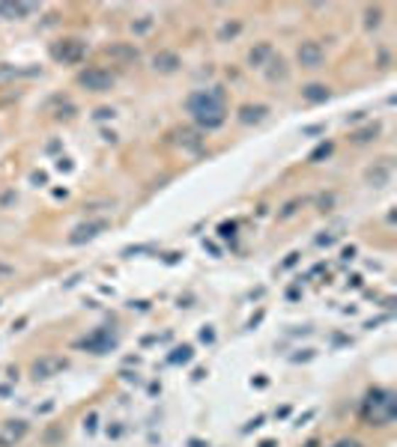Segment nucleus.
<instances>
[{
    "mask_svg": "<svg viewBox=\"0 0 397 447\" xmlns=\"http://www.w3.org/2000/svg\"><path fill=\"white\" fill-rule=\"evenodd\" d=\"M189 113L203 128H218L224 123V96L221 90H197L189 96Z\"/></svg>",
    "mask_w": 397,
    "mask_h": 447,
    "instance_id": "f257e3e1",
    "label": "nucleus"
},
{
    "mask_svg": "<svg viewBox=\"0 0 397 447\" xmlns=\"http://www.w3.org/2000/svg\"><path fill=\"white\" fill-rule=\"evenodd\" d=\"M394 417V394L391 391H371V397L364 400V421H371L376 426L391 424Z\"/></svg>",
    "mask_w": 397,
    "mask_h": 447,
    "instance_id": "f03ea898",
    "label": "nucleus"
},
{
    "mask_svg": "<svg viewBox=\"0 0 397 447\" xmlns=\"http://www.w3.org/2000/svg\"><path fill=\"white\" fill-rule=\"evenodd\" d=\"M81 84L87 86V90H96V93H105V90H111V84H113V78L108 75V72H102V69H87L81 75Z\"/></svg>",
    "mask_w": 397,
    "mask_h": 447,
    "instance_id": "7ed1b4c3",
    "label": "nucleus"
},
{
    "mask_svg": "<svg viewBox=\"0 0 397 447\" xmlns=\"http://www.w3.org/2000/svg\"><path fill=\"white\" fill-rule=\"evenodd\" d=\"M299 63L308 66V69H320L323 66V48L317 42H302L299 48Z\"/></svg>",
    "mask_w": 397,
    "mask_h": 447,
    "instance_id": "20e7f679",
    "label": "nucleus"
},
{
    "mask_svg": "<svg viewBox=\"0 0 397 447\" xmlns=\"http://www.w3.org/2000/svg\"><path fill=\"white\" fill-rule=\"evenodd\" d=\"M325 96H329V90H325V86H320V84L305 86V98H308V102H323Z\"/></svg>",
    "mask_w": 397,
    "mask_h": 447,
    "instance_id": "39448f33",
    "label": "nucleus"
},
{
    "mask_svg": "<svg viewBox=\"0 0 397 447\" xmlns=\"http://www.w3.org/2000/svg\"><path fill=\"white\" fill-rule=\"evenodd\" d=\"M177 57L174 54H162V57H155V69H164V72H174L177 69Z\"/></svg>",
    "mask_w": 397,
    "mask_h": 447,
    "instance_id": "423d86ee",
    "label": "nucleus"
},
{
    "mask_svg": "<svg viewBox=\"0 0 397 447\" xmlns=\"http://www.w3.org/2000/svg\"><path fill=\"white\" fill-rule=\"evenodd\" d=\"M335 447H362V441H356V438H340Z\"/></svg>",
    "mask_w": 397,
    "mask_h": 447,
    "instance_id": "0eeeda50",
    "label": "nucleus"
}]
</instances>
